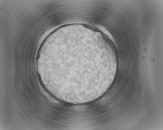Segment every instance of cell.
Here are the masks:
<instances>
[{"instance_id": "cell-1", "label": "cell", "mask_w": 163, "mask_h": 130, "mask_svg": "<svg viewBox=\"0 0 163 130\" xmlns=\"http://www.w3.org/2000/svg\"><path fill=\"white\" fill-rule=\"evenodd\" d=\"M40 66L53 91L63 98L79 100L94 96L108 87L114 65L109 52L102 47L76 38L50 48Z\"/></svg>"}]
</instances>
